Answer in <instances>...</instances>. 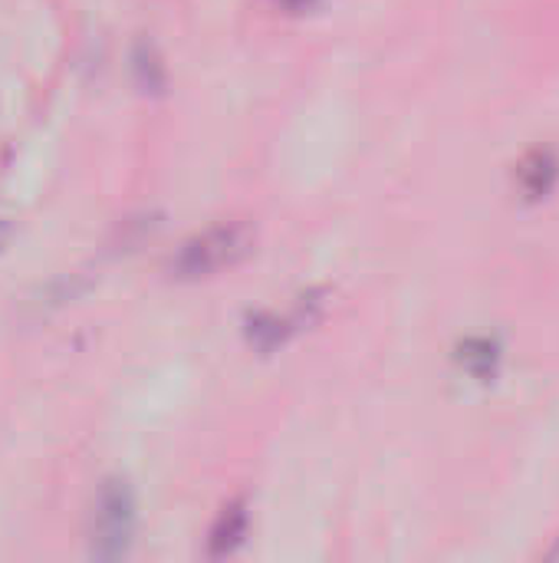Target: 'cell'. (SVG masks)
<instances>
[{"mask_svg": "<svg viewBox=\"0 0 559 563\" xmlns=\"http://www.w3.org/2000/svg\"><path fill=\"white\" fill-rule=\"evenodd\" d=\"M247 251H250V234L244 224L208 228L204 234L181 244V251L171 261V274L178 280H201L237 264Z\"/></svg>", "mask_w": 559, "mask_h": 563, "instance_id": "6da1fadb", "label": "cell"}, {"mask_svg": "<svg viewBox=\"0 0 559 563\" xmlns=\"http://www.w3.org/2000/svg\"><path fill=\"white\" fill-rule=\"evenodd\" d=\"M290 7H303V3H313V0H287Z\"/></svg>", "mask_w": 559, "mask_h": 563, "instance_id": "5b68a950", "label": "cell"}, {"mask_svg": "<svg viewBox=\"0 0 559 563\" xmlns=\"http://www.w3.org/2000/svg\"><path fill=\"white\" fill-rule=\"evenodd\" d=\"M557 175V158H554L550 152L537 148V152H530V155L521 162V168H517V188L524 191V198L537 201V198H547V195L554 191Z\"/></svg>", "mask_w": 559, "mask_h": 563, "instance_id": "3957f363", "label": "cell"}, {"mask_svg": "<svg viewBox=\"0 0 559 563\" xmlns=\"http://www.w3.org/2000/svg\"><path fill=\"white\" fill-rule=\"evenodd\" d=\"M135 531V498L125 482H105L92 518V554L99 561H115L128 551Z\"/></svg>", "mask_w": 559, "mask_h": 563, "instance_id": "7a4b0ae2", "label": "cell"}, {"mask_svg": "<svg viewBox=\"0 0 559 563\" xmlns=\"http://www.w3.org/2000/svg\"><path fill=\"white\" fill-rule=\"evenodd\" d=\"M247 534V511H244V505L241 501H234V505H227L224 511H221V518H217V525L211 528V538H208V551H211V558H224V554H231L237 544H241V538Z\"/></svg>", "mask_w": 559, "mask_h": 563, "instance_id": "277c9868", "label": "cell"}, {"mask_svg": "<svg viewBox=\"0 0 559 563\" xmlns=\"http://www.w3.org/2000/svg\"><path fill=\"white\" fill-rule=\"evenodd\" d=\"M554 558H559V548H557V551H554Z\"/></svg>", "mask_w": 559, "mask_h": 563, "instance_id": "8992f818", "label": "cell"}]
</instances>
